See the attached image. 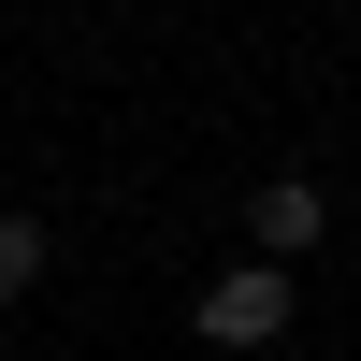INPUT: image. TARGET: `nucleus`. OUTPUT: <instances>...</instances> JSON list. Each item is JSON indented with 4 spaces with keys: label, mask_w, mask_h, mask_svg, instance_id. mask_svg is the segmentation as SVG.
<instances>
[{
    "label": "nucleus",
    "mask_w": 361,
    "mask_h": 361,
    "mask_svg": "<svg viewBox=\"0 0 361 361\" xmlns=\"http://www.w3.org/2000/svg\"><path fill=\"white\" fill-rule=\"evenodd\" d=\"M188 333H202V347H231V361L275 347V333H289V275H275V260H231V275L188 304Z\"/></svg>",
    "instance_id": "obj_1"
},
{
    "label": "nucleus",
    "mask_w": 361,
    "mask_h": 361,
    "mask_svg": "<svg viewBox=\"0 0 361 361\" xmlns=\"http://www.w3.org/2000/svg\"><path fill=\"white\" fill-rule=\"evenodd\" d=\"M246 231H260V260H304V246H318V231H333V202H318V188H304V173H275V188H260V202H246Z\"/></svg>",
    "instance_id": "obj_2"
},
{
    "label": "nucleus",
    "mask_w": 361,
    "mask_h": 361,
    "mask_svg": "<svg viewBox=\"0 0 361 361\" xmlns=\"http://www.w3.org/2000/svg\"><path fill=\"white\" fill-rule=\"evenodd\" d=\"M29 275H44V217H0V304H15Z\"/></svg>",
    "instance_id": "obj_3"
}]
</instances>
